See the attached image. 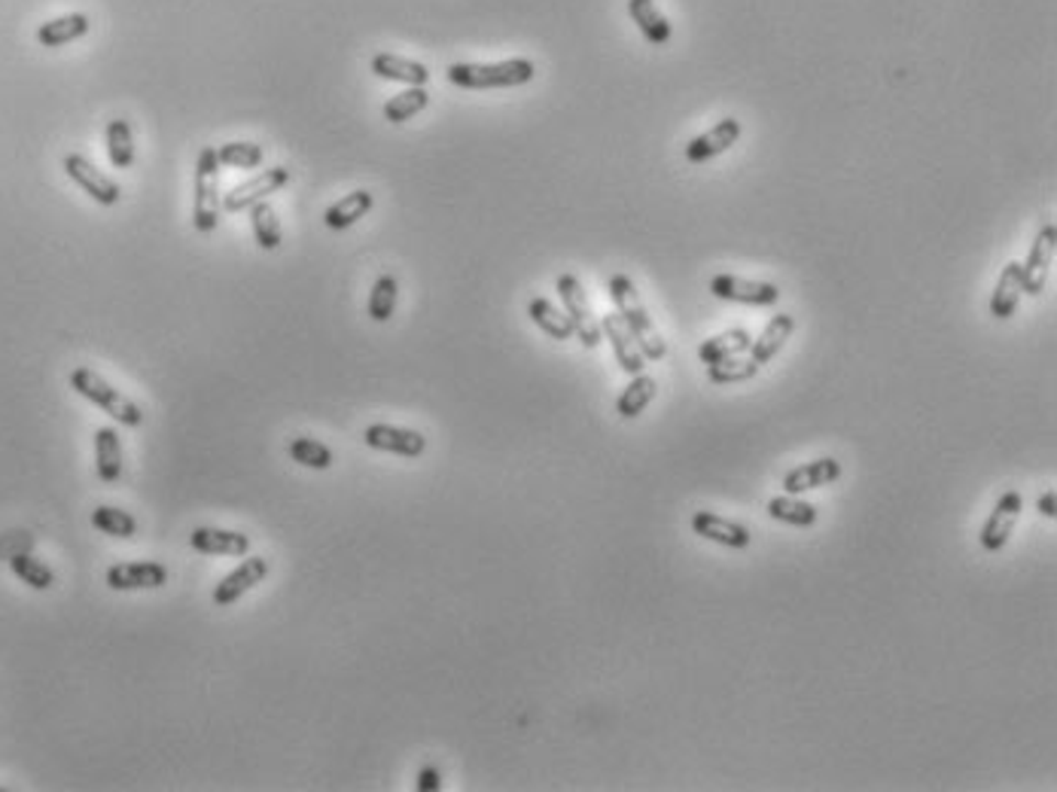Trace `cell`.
Wrapping results in <instances>:
<instances>
[{
	"mask_svg": "<svg viewBox=\"0 0 1057 792\" xmlns=\"http://www.w3.org/2000/svg\"><path fill=\"white\" fill-rule=\"evenodd\" d=\"M251 228H254V238L263 250H278V247H281L283 228L281 223H278L275 208L268 202H259L251 208Z\"/></svg>",
	"mask_w": 1057,
	"mask_h": 792,
	"instance_id": "30",
	"label": "cell"
},
{
	"mask_svg": "<svg viewBox=\"0 0 1057 792\" xmlns=\"http://www.w3.org/2000/svg\"><path fill=\"white\" fill-rule=\"evenodd\" d=\"M430 94L424 86H409L405 92L393 94L388 104H385V120L393 122V125H402L409 122L412 116H418L421 110H427Z\"/></svg>",
	"mask_w": 1057,
	"mask_h": 792,
	"instance_id": "31",
	"label": "cell"
},
{
	"mask_svg": "<svg viewBox=\"0 0 1057 792\" xmlns=\"http://www.w3.org/2000/svg\"><path fill=\"white\" fill-rule=\"evenodd\" d=\"M792 330H795V317H792V314H775V317L768 321V326L759 333V338H756V342H749V348H747L749 360L765 366V362L771 360V357H777L780 348L790 342Z\"/></svg>",
	"mask_w": 1057,
	"mask_h": 792,
	"instance_id": "21",
	"label": "cell"
},
{
	"mask_svg": "<svg viewBox=\"0 0 1057 792\" xmlns=\"http://www.w3.org/2000/svg\"><path fill=\"white\" fill-rule=\"evenodd\" d=\"M1021 512H1024V498H1021L1017 491H1005L1003 498L997 500L988 524L981 527V546L988 551L1003 549L1009 537H1012V531H1015Z\"/></svg>",
	"mask_w": 1057,
	"mask_h": 792,
	"instance_id": "11",
	"label": "cell"
},
{
	"mask_svg": "<svg viewBox=\"0 0 1057 792\" xmlns=\"http://www.w3.org/2000/svg\"><path fill=\"white\" fill-rule=\"evenodd\" d=\"M737 137H741V122H737L735 116H725V120L716 122L713 129H708L704 135L692 137V141L686 144V161L701 165V161L716 159V156H723L725 149L735 147Z\"/></svg>",
	"mask_w": 1057,
	"mask_h": 792,
	"instance_id": "13",
	"label": "cell"
},
{
	"mask_svg": "<svg viewBox=\"0 0 1057 792\" xmlns=\"http://www.w3.org/2000/svg\"><path fill=\"white\" fill-rule=\"evenodd\" d=\"M216 159L220 165H229V168H259L263 159H266V149L254 144V141H229L223 147H216Z\"/></svg>",
	"mask_w": 1057,
	"mask_h": 792,
	"instance_id": "36",
	"label": "cell"
},
{
	"mask_svg": "<svg viewBox=\"0 0 1057 792\" xmlns=\"http://www.w3.org/2000/svg\"><path fill=\"white\" fill-rule=\"evenodd\" d=\"M527 317H531V321H534L546 336L555 338V342H567V338L574 336V323H570V317H567L561 309H555L549 299H543V295L531 299V305H527Z\"/></svg>",
	"mask_w": 1057,
	"mask_h": 792,
	"instance_id": "26",
	"label": "cell"
},
{
	"mask_svg": "<svg viewBox=\"0 0 1057 792\" xmlns=\"http://www.w3.org/2000/svg\"><path fill=\"white\" fill-rule=\"evenodd\" d=\"M363 443L375 448V451H388V455L400 457H421L427 451V439L418 431H405V427H390V424H372L363 433Z\"/></svg>",
	"mask_w": 1057,
	"mask_h": 792,
	"instance_id": "12",
	"label": "cell"
},
{
	"mask_svg": "<svg viewBox=\"0 0 1057 792\" xmlns=\"http://www.w3.org/2000/svg\"><path fill=\"white\" fill-rule=\"evenodd\" d=\"M628 15L634 19V25L641 27V34L653 46H665L674 34V27L665 19V13L656 7V0H628Z\"/></svg>",
	"mask_w": 1057,
	"mask_h": 792,
	"instance_id": "25",
	"label": "cell"
},
{
	"mask_svg": "<svg viewBox=\"0 0 1057 792\" xmlns=\"http://www.w3.org/2000/svg\"><path fill=\"white\" fill-rule=\"evenodd\" d=\"M372 204V192H369V189H357V192H351L345 199L330 204V208L323 211V223H326V228H333V232H345V228H351L357 220L369 214Z\"/></svg>",
	"mask_w": 1057,
	"mask_h": 792,
	"instance_id": "23",
	"label": "cell"
},
{
	"mask_svg": "<svg viewBox=\"0 0 1057 792\" xmlns=\"http://www.w3.org/2000/svg\"><path fill=\"white\" fill-rule=\"evenodd\" d=\"M268 577V561L266 558H247L244 565H238L229 577L220 579V585L214 589V604L229 606L235 604L238 598H244L247 591L259 585Z\"/></svg>",
	"mask_w": 1057,
	"mask_h": 792,
	"instance_id": "14",
	"label": "cell"
},
{
	"mask_svg": "<svg viewBox=\"0 0 1057 792\" xmlns=\"http://www.w3.org/2000/svg\"><path fill=\"white\" fill-rule=\"evenodd\" d=\"M372 74L375 77H381V80L402 82V86H427L430 82L427 65L412 62V58H402V55H390V53L375 55Z\"/></svg>",
	"mask_w": 1057,
	"mask_h": 792,
	"instance_id": "20",
	"label": "cell"
},
{
	"mask_svg": "<svg viewBox=\"0 0 1057 792\" xmlns=\"http://www.w3.org/2000/svg\"><path fill=\"white\" fill-rule=\"evenodd\" d=\"M287 455L293 457V464L305 467V470H330L335 464L333 448L321 439H309V436H296L293 443L287 445Z\"/></svg>",
	"mask_w": 1057,
	"mask_h": 792,
	"instance_id": "29",
	"label": "cell"
},
{
	"mask_svg": "<svg viewBox=\"0 0 1057 792\" xmlns=\"http://www.w3.org/2000/svg\"><path fill=\"white\" fill-rule=\"evenodd\" d=\"M1057 500H1055V491H1048V494H1043L1039 498V512H1043L1045 518H1055L1057 515Z\"/></svg>",
	"mask_w": 1057,
	"mask_h": 792,
	"instance_id": "40",
	"label": "cell"
},
{
	"mask_svg": "<svg viewBox=\"0 0 1057 792\" xmlns=\"http://www.w3.org/2000/svg\"><path fill=\"white\" fill-rule=\"evenodd\" d=\"M768 515L775 522L792 524V527H811L816 522V506L804 503L795 494H787V498H775L768 503Z\"/></svg>",
	"mask_w": 1057,
	"mask_h": 792,
	"instance_id": "35",
	"label": "cell"
},
{
	"mask_svg": "<svg viewBox=\"0 0 1057 792\" xmlns=\"http://www.w3.org/2000/svg\"><path fill=\"white\" fill-rule=\"evenodd\" d=\"M1021 293H1024V271H1021V263H1009L1000 275V281L993 287L991 295V314L993 317H1012L1021 302Z\"/></svg>",
	"mask_w": 1057,
	"mask_h": 792,
	"instance_id": "24",
	"label": "cell"
},
{
	"mask_svg": "<svg viewBox=\"0 0 1057 792\" xmlns=\"http://www.w3.org/2000/svg\"><path fill=\"white\" fill-rule=\"evenodd\" d=\"M440 787H442L440 771H436L433 766L421 768V774H418V792H436Z\"/></svg>",
	"mask_w": 1057,
	"mask_h": 792,
	"instance_id": "39",
	"label": "cell"
},
{
	"mask_svg": "<svg viewBox=\"0 0 1057 792\" xmlns=\"http://www.w3.org/2000/svg\"><path fill=\"white\" fill-rule=\"evenodd\" d=\"M10 570H13L15 577L22 579L25 585H31L34 591H49L55 585L53 570L43 565V561H37L34 555H27V551H15V555H10Z\"/></svg>",
	"mask_w": 1057,
	"mask_h": 792,
	"instance_id": "33",
	"label": "cell"
},
{
	"mask_svg": "<svg viewBox=\"0 0 1057 792\" xmlns=\"http://www.w3.org/2000/svg\"><path fill=\"white\" fill-rule=\"evenodd\" d=\"M94 470L104 484H116L122 479V443L113 427L94 431Z\"/></svg>",
	"mask_w": 1057,
	"mask_h": 792,
	"instance_id": "22",
	"label": "cell"
},
{
	"mask_svg": "<svg viewBox=\"0 0 1057 792\" xmlns=\"http://www.w3.org/2000/svg\"><path fill=\"white\" fill-rule=\"evenodd\" d=\"M601 333L610 338V345L616 350L619 366H622L631 378L641 376L646 357H643L641 348H637V342H634V336L628 333L625 321H622L619 314H607V317H601Z\"/></svg>",
	"mask_w": 1057,
	"mask_h": 792,
	"instance_id": "18",
	"label": "cell"
},
{
	"mask_svg": "<svg viewBox=\"0 0 1057 792\" xmlns=\"http://www.w3.org/2000/svg\"><path fill=\"white\" fill-rule=\"evenodd\" d=\"M536 77V68L531 58H507L494 65H452L448 68V82L457 89H512L524 86Z\"/></svg>",
	"mask_w": 1057,
	"mask_h": 792,
	"instance_id": "2",
	"label": "cell"
},
{
	"mask_svg": "<svg viewBox=\"0 0 1057 792\" xmlns=\"http://www.w3.org/2000/svg\"><path fill=\"white\" fill-rule=\"evenodd\" d=\"M220 159L216 147H201L196 159V199H192V226L199 232H214L220 223Z\"/></svg>",
	"mask_w": 1057,
	"mask_h": 792,
	"instance_id": "4",
	"label": "cell"
},
{
	"mask_svg": "<svg viewBox=\"0 0 1057 792\" xmlns=\"http://www.w3.org/2000/svg\"><path fill=\"white\" fill-rule=\"evenodd\" d=\"M89 27H92V19L86 13L58 15V19H49V22H43L37 27V43L46 46V49H58V46H67V43L86 37Z\"/></svg>",
	"mask_w": 1057,
	"mask_h": 792,
	"instance_id": "19",
	"label": "cell"
},
{
	"mask_svg": "<svg viewBox=\"0 0 1057 792\" xmlns=\"http://www.w3.org/2000/svg\"><path fill=\"white\" fill-rule=\"evenodd\" d=\"M1055 250L1057 228L1055 223H1045V226L1039 228V235H1036V242H1033L1027 263H1021V271H1024V293H1043L1045 281H1048V271L1055 266Z\"/></svg>",
	"mask_w": 1057,
	"mask_h": 792,
	"instance_id": "9",
	"label": "cell"
},
{
	"mask_svg": "<svg viewBox=\"0 0 1057 792\" xmlns=\"http://www.w3.org/2000/svg\"><path fill=\"white\" fill-rule=\"evenodd\" d=\"M92 527L116 539H132L137 534V518L132 512L116 510V506H98L92 512Z\"/></svg>",
	"mask_w": 1057,
	"mask_h": 792,
	"instance_id": "34",
	"label": "cell"
},
{
	"mask_svg": "<svg viewBox=\"0 0 1057 792\" xmlns=\"http://www.w3.org/2000/svg\"><path fill=\"white\" fill-rule=\"evenodd\" d=\"M70 388L77 390L82 400H89V403L98 405L101 412H108L122 427H141V424H144L141 405L132 403L125 393H120V390L113 388L110 381H104V378L98 376L94 369H89V366H77V369L70 372Z\"/></svg>",
	"mask_w": 1057,
	"mask_h": 792,
	"instance_id": "3",
	"label": "cell"
},
{
	"mask_svg": "<svg viewBox=\"0 0 1057 792\" xmlns=\"http://www.w3.org/2000/svg\"><path fill=\"white\" fill-rule=\"evenodd\" d=\"M759 372V362H753L749 357H725L720 362H710L708 378L713 384H737V381H749Z\"/></svg>",
	"mask_w": 1057,
	"mask_h": 792,
	"instance_id": "38",
	"label": "cell"
},
{
	"mask_svg": "<svg viewBox=\"0 0 1057 792\" xmlns=\"http://www.w3.org/2000/svg\"><path fill=\"white\" fill-rule=\"evenodd\" d=\"M749 342H753V336H749L747 330H744V326H735V330H725V333H720V336L701 342L698 357L710 366V362H720L725 360V357H735V354H741V350H747Z\"/></svg>",
	"mask_w": 1057,
	"mask_h": 792,
	"instance_id": "27",
	"label": "cell"
},
{
	"mask_svg": "<svg viewBox=\"0 0 1057 792\" xmlns=\"http://www.w3.org/2000/svg\"><path fill=\"white\" fill-rule=\"evenodd\" d=\"M104 137H108L110 165L120 168V171H129L134 165V137L129 120H110L108 129H104Z\"/></svg>",
	"mask_w": 1057,
	"mask_h": 792,
	"instance_id": "28",
	"label": "cell"
},
{
	"mask_svg": "<svg viewBox=\"0 0 1057 792\" xmlns=\"http://www.w3.org/2000/svg\"><path fill=\"white\" fill-rule=\"evenodd\" d=\"M692 527H696L698 537L710 539V543H720V546H728V549H747L749 546V531L744 524H735L716 515V512H696L692 515Z\"/></svg>",
	"mask_w": 1057,
	"mask_h": 792,
	"instance_id": "17",
	"label": "cell"
},
{
	"mask_svg": "<svg viewBox=\"0 0 1057 792\" xmlns=\"http://www.w3.org/2000/svg\"><path fill=\"white\" fill-rule=\"evenodd\" d=\"M555 287H558V295H561L564 314L574 323V336H579V342H582L586 348H598L603 338L601 321L594 317L589 295L582 290L579 278H576V275H561Z\"/></svg>",
	"mask_w": 1057,
	"mask_h": 792,
	"instance_id": "5",
	"label": "cell"
},
{
	"mask_svg": "<svg viewBox=\"0 0 1057 792\" xmlns=\"http://www.w3.org/2000/svg\"><path fill=\"white\" fill-rule=\"evenodd\" d=\"M656 393H658L656 378L634 376V381H631L628 388L622 390V397H619L616 412L622 417H637L646 405L656 400Z\"/></svg>",
	"mask_w": 1057,
	"mask_h": 792,
	"instance_id": "32",
	"label": "cell"
},
{
	"mask_svg": "<svg viewBox=\"0 0 1057 792\" xmlns=\"http://www.w3.org/2000/svg\"><path fill=\"white\" fill-rule=\"evenodd\" d=\"M397 293H400V283H397L393 275H381V278L372 283V293H369V317H372L375 323H388L390 317H393Z\"/></svg>",
	"mask_w": 1057,
	"mask_h": 792,
	"instance_id": "37",
	"label": "cell"
},
{
	"mask_svg": "<svg viewBox=\"0 0 1057 792\" xmlns=\"http://www.w3.org/2000/svg\"><path fill=\"white\" fill-rule=\"evenodd\" d=\"M287 183H290V171L281 168V165H275V168L259 171V175L251 177V180H244L238 187L229 189L226 196H223V208H226L229 214H244V211H251L254 204L266 202L268 196H275V192L287 187Z\"/></svg>",
	"mask_w": 1057,
	"mask_h": 792,
	"instance_id": "6",
	"label": "cell"
},
{
	"mask_svg": "<svg viewBox=\"0 0 1057 792\" xmlns=\"http://www.w3.org/2000/svg\"><path fill=\"white\" fill-rule=\"evenodd\" d=\"M710 293L716 299H725V302H737V305H777L780 302V287L765 281H747V278H737V275H728V271H720L710 278Z\"/></svg>",
	"mask_w": 1057,
	"mask_h": 792,
	"instance_id": "7",
	"label": "cell"
},
{
	"mask_svg": "<svg viewBox=\"0 0 1057 792\" xmlns=\"http://www.w3.org/2000/svg\"><path fill=\"white\" fill-rule=\"evenodd\" d=\"M104 579L113 591H153L168 582V567L159 561H129L110 567Z\"/></svg>",
	"mask_w": 1057,
	"mask_h": 792,
	"instance_id": "10",
	"label": "cell"
},
{
	"mask_svg": "<svg viewBox=\"0 0 1057 792\" xmlns=\"http://www.w3.org/2000/svg\"><path fill=\"white\" fill-rule=\"evenodd\" d=\"M610 299L616 305V314L625 321L628 333L637 342V348L646 360H661L668 348H665V338L656 330V323L649 317V311L641 302V293L637 287L631 281L628 275H613L610 278Z\"/></svg>",
	"mask_w": 1057,
	"mask_h": 792,
	"instance_id": "1",
	"label": "cell"
},
{
	"mask_svg": "<svg viewBox=\"0 0 1057 792\" xmlns=\"http://www.w3.org/2000/svg\"><path fill=\"white\" fill-rule=\"evenodd\" d=\"M189 546L201 555H226V558H244L251 551V537L238 531H220V527H196L189 534Z\"/></svg>",
	"mask_w": 1057,
	"mask_h": 792,
	"instance_id": "15",
	"label": "cell"
},
{
	"mask_svg": "<svg viewBox=\"0 0 1057 792\" xmlns=\"http://www.w3.org/2000/svg\"><path fill=\"white\" fill-rule=\"evenodd\" d=\"M842 476V464L835 457H820V460H811V464H802L783 476V491L787 494H804V491H814V488H823V484L835 482Z\"/></svg>",
	"mask_w": 1057,
	"mask_h": 792,
	"instance_id": "16",
	"label": "cell"
},
{
	"mask_svg": "<svg viewBox=\"0 0 1057 792\" xmlns=\"http://www.w3.org/2000/svg\"><path fill=\"white\" fill-rule=\"evenodd\" d=\"M65 175L77 183V187L92 199V202L104 204V208H113L120 204L122 189L116 180H110L104 171H98L92 161L80 156V153H67L65 156Z\"/></svg>",
	"mask_w": 1057,
	"mask_h": 792,
	"instance_id": "8",
	"label": "cell"
}]
</instances>
